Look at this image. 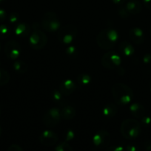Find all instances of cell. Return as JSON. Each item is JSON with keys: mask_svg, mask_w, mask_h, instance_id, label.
Instances as JSON below:
<instances>
[{"mask_svg": "<svg viewBox=\"0 0 151 151\" xmlns=\"http://www.w3.org/2000/svg\"><path fill=\"white\" fill-rule=\"evenodd\" d=\"M125 8L130 14L136 15L142 10V4L139 0H130L125 4Z\"/></svg>", "mask_w": 151, "mask_h": 151, "instance_id": "2e32d148", "label": "cell"}, {"mask_svg": "<svg viewBox=\"0 0 151 151\" xmlns=\"http://www.w3.org/2000/svg\"><path fill=\"white\" fill-rule=\"evenodd\" d=\"M1 134H2V128H1V127L0 126V137H1Z\"/></svg>", "mask_w": 151, "mask_h": 151, "instance_id": "f35d334b", "label": "cell"}, {"mask_svg": "<svg viewBox=\"0 0 151 151\" xmlns=\"http://www.w3.org/2000/svg\"><path fill=\"white\" fill-rule=\"evenodd\" d=\"M118 39V33L113 28L102 29L96 37L98 46L102 50H109L113 48Z\"/></svg>", "mask_w": 151, "mask_h": 151, "instance_id": "7a4b0ae2", "label": "cell"}, {"mask_svg": "<svg viewBox=\"0 0 151 151\" xmlns=\"http://www.w3.org/2000/svg\"><path fill=\"white\" fill-rule=\"evenodd\" d=\"M126 150L127 151H138L139 150V149H138V147L136 145L130 144L127 146Z\"/></svg>", "mask_w": 151, "mask_h": 151, "instance_id": "e575fe53", "label": "cell"}, {"mask_svg": "<svg viewBox=\"0 0 151 151\" xmlns=\"http://www.w3.org/2000/svg\"><path fill=\"white\" fill-rule=\"evenodd\" d=\"M63 96L59 90H54L51 94L52 99L56 103H61L63 100Z\"/></svg>", "mask_w": 151, "mask_h": 151, "instance_id": "484cf974", "label": "cell"}, {"mask_svg": "<svg viewBox=\"0 0 151 151\" xmlns=\"http://www.w3.org/2000/svg\"><path fill=\"white\" fill-rule=\"evenodd\" d=\"M7 151H24L23 149L16 144H13L8 147Z\"/></svg>", "mask_w": 151, "mask_h": 151, "instance_id": "1f68e13d", "label": "cell"}, {"mask_svg": "<svg viewBox=\"0 0 151 151\" xmlns=\"http://www.w3.org/2000/svg\"><path fill=\"white\" fill-rule=\"evenodd\" d=\"M141 125L144 128H148L151 125V118L149 116H144L141 118Z\"/></svg>", "mask_w": 151, "mask_h": 151, "instance_id": "4316f807", "label": "cell"}, {"mask_svg": "<svg viewBox=\"0 0 151 151\" xmlns=\"http://www.w3.org/2000/svg\"><path fill=\"white\" fill-rule=\"evenodd\" d=\"M58 139V135L51 130H46L43 131L39 137L40 142L46 147H50L56 145Z\"/></svg>", "mask_w": 151, "mask_h": 151, "instance_id": "8fae6325", "label": "cell"}, {"mask_svg": "<svg viewBox=\"0 0 151 151\" xmlns=\"http://www.w3.org/2000/svg\"><path fill=\"white\" fill-rule=\"evenodd\" d=\"M55 151H73V150L67 142H62L56 145Z\"/></svg>", "mask_w": 151, "mask_h": 151, "instance_id": "cb8c5ba5", "label": "cell"}, {"mask_svg": "<svg viewBox=\"0 0 151 151\" xmlns=\"http://www.w3.org/2000/svg\"><path fill=\"white\" fill-rule=\"evenodd\" d=\"M76 81L80 86L85 87L88 86L91 82V77L87 74H80L77 77Z\"/></svg>", "mask_w": 151, "mask_h": 151, "instance_id": "44dd1931", "label": "cell"}, {"mask_svg": "<svg viewBox=\"0 0 151 151\" xmlns=\"http://www.w3.org/2000/svg\"><path fill=\"white\" fill-rule=\"evenodd\" d=\"M110 142V134L107 131L99 130L93 137V143L99 149L106 148Z\"/></svg>", "mask_w": 151, "mask_h": 151, "instance_id": "9c48e42d", "label": "cell"}, {"mask_svg": "<svg viewBox=\"0 0 151 151\" xmlns=\"http://www.w3.org/2000/svg\"><path fill=\"white\" fill-rule=\"evenodd\" d=\"M30 26L25 22L17 24L14 28L15 34L21 38H25L30 35Z\"/></svg>", "mask_w": 151, "mask_h": 151, "instance_id": "5bb4252c", "label": "cell"}, {"mask_svg": "<svg viewBox=\"0 0 151 151\" xmlns=\"http://www.w3.org/2000/svg\"><path fill=\"white\" fill-rule=\"evenodd\" d=\"M13 69L19 74L25 73L28 69V64L25 61H22V60H16V61H15L13 64Z\"/></svg>", "mask_w": 151, "mask_h": 151, "instance_id": "ffe728a7", "label": "cell"}, {"mask_svg": "<svg viewBox=\"0 0 151 151\" xmlns=\"http://www.w3.org/2000/svg\"><path fill=\"white\" fill-rule=\"evenodd\" d=\"M5 1V0H0V4H1V3L4 2Z\"/></svg>", "mask_w": 151, "mask_h": 151, "instance_id": "60d3db41", "label": "cell"}, {"mask_svg": "<svg viewBox=\"0 0 151 151\" xmlns=\"http://www.w3.org/2000/svg\"><path fill=\"white\" fill-rule=\"evenodd\" d=\"M78 33L76 27L73 24H68L60 27L57 31V38L62 44H70L76 39Z\"/></svg>", "mask_w": 151, "mask_h": 151, "instance_id": "277c9868", "label": "cell"}, {"mask_svg": "<svg viewBox=\"0 0 151 151\" xmlns=\"http://www.w3.org/2000/svg\"><path fill=\"white\" fill-rule=\"evenodd\" d=\"M66 54L68 57L71 58H76L77 56V54H78V51H77L76 47H74L73 45H70L67 47L66 49Z\"/></svg>", "mask_w": 151, "mask_h": 151, "instance_id": "d4e9b609", "label": "cell"}, {"mask_svg": "<svg viewBox=\"0 0 151 151\" xmlns=\"http://www.w3.org/2000/svg\"><path fill=\"white\" fill-rule=\"evenodd\" d=\"M144 7L148 10H151V0H142Z\"/></svg>", "mask_w": 151, "mask_h": 151, "instance_id": "d590c367", "label": "cell"}, {"mask_svg": "<svg viewBox=\"0 0 151 151\" xmlns=\"http://www.w3.org/2000/svg\"><path fill=\"white\" fill-rule=\"evenodd\" d=\"M9 22L11 24H16L19 20V16L17 13H10L8 17Z\"/></svg>", "mask_w": 151, "mask_h": 151, "instance_id": "83f0119b", "label": "cell"}, {"mask_svg": "<svg viewBox=\"0 0 151 151\" xmlns=\"http://www.w3.org/2000/svg\"><path fill=\"white\" fill-rule=\"evenodd\" d=\"M60 110L58 108H52L45 112L42 117V122L47 128H53L60 122Z\"/></svg>", "mask_w": 151, "mask_h": 151, "instance_id": "ba28073f", "label": "cell"}, {"mask_svg": "<svg viewBox=\"0 0 151 151\" xmlns=\"http://www.w3.org/2000/svg\"><path fill=\"white\" fill-rule=\"evenodd\" d=\"M130 111L131 114L133 115L135 118L141 119L142 116H144L145 109L142 104H140V103H132L130 106Z\"/></svg>", "mask_w": 151, "mask_h": 151, "instance_id": "e0dca14e", "label": "cell"}, {"mask_svg": "<svg viewBox=\"0 0 151 151\" xmlns=\"http://www.w3.org/2000/svg\"><path fill=\"white\" fill-rule=\"evenodd\" d=\"M149 87H150V91H151V81H150V83H149Z\"/></svg>", "mask_w": 151, "mask_h": 151, "instance_id": "ab89813d", "label": "cell"}, {"mask_svg": "<svg viewBox=\"0 0 151 151\" xmlns=\"http://www.w3.org/2000/svg\"><path fill=\"white\" fill-rule=\"evenodd\" d=\"M76 88V85L72 80H65L59 85V90L64 96H69L75 91Z\"/></svg>", "mask_w": 151, "mask_h": 151, "instance_id": "7c38bea8", "label": "cell"}, {"mask_svg": "<svg viewBox=\"0 0 151 151\" xmlns=\"http://www.w3.org/2000/svg\"><path fill=\"white\" fill-rule=\"evenodd\" d=\"M41 25L44 30L49 32H54L60 28V22L54 12L48 11L43 16Z\"/></svg>", "mask_w": 151, "mask_h": 151, "instance_id": "5b68a950", "label": "cell"}, {"mask_svg": "<svg viewBox=\"0 0 151 151\" xmlns=\"http://www.w3.org/2000/svg\"><path fill=\"white\" fill-rule=\"evenodd\" d=\"M141 123L135 119H127L123 121L120 126V132L127 139H135L141 134Z\"/></svg>", "mask_w": 151, "mask_h": 151, "instance_id": "3957f363", "label": "cell"}, {"mask_svg": "<svg viewBox=\"0 0 151 151\" xmlns=\"http://www.w3.org/2000/svg\"><path fill=\"white\" fill-rule=\"evenodd\" d=\"M7 18V13L2 8H0V22H3L5 21Z\"/></svg>", "mask_w": 151, "mask_h": 151, "instance_id": "836d02e7", "label": "cell"}, {"mask_svg": "<svg viewBox=\"0 0 151 151\" xmlns=\"http://www.w3.org/2000/svg\"><path fill=\"white\" fill-rule=\"evenodd\" d=\"M1 43H0V51H1Z\"/></svg>", "mask_w": 151, "mask_h": 151, "instance_id": "7bdbcfd3", "label": "cell"}, {"mask_svg": "<svg viewBox=\"0 0 151 151\" xmlns=\"http://www.w3.org/2000/svg\"><path fill=\"white\" fill-rule=\"evenodd\" d=\"M146 151H147V150H146Z\"/></svg>", "mask_w": 151, "mask_h": 151, "instance_id": "f6af8a7d", "label": "cell"}, {"mask_svg": "<svg viewBox=\"0 0 151 151\" xmlns=\"http://www.w3.org/2000/svg\"><path fill=\"white\" fill-rule=\"evenodd\" d=\"M1 109H0V116H1Z\"/></svg>", "mask_w": 151, "mask_h": 151, "instance_id": "ee69618b", "label": "cell"}, {"mask_svg": "<svg viewBox=\"0 0 151 151\" xmlns=\"http://www.w3.org/2000/svg\"><path fill=\"white\" fill-rule=\"evenodd\" d=\"M10 80V74L6 70L0 68V86H4L7 84Z\"/></svg>", "mask_w": 151, "mask_h": 151, "instance_id": "7402d4cb", "label": "cell"}, {"mask_svg": "<svg viewBox=\"0 0 151 151\" xmlns=\"http://www.w3.org/2000/svg\"><path fill=\"white\" fill-rule=\"evenodd\" d=\"M122 59L121 55L115 51L107 52L102 58V65L105 69L113 70L118 69L121 65Z\"/></svg>", "mask_w": 151, "mask_h": 151, "instance_id": "8992f818", "label": "cell"}, {"mask_svg": "<svg viewBox=\"0 0 151 151\" xmlns=\"http://www.w3.org/2000/svg\"><path fill=\"white\" fill-rule=\"evenodd\" d=\"M47 42V37L46 34L41 29H34L33 32L30 35L29 44L32 49L39 50L44 48Z\"/></svg>", "mask_w": 151, "mask_h": 151, "instance_id": "52a82bcc", "label": "cell"}, {"mask_svg": "<svg viewBox=\"0 0 151 151\" xmlns=\"http://www.w3.org/2000/svg\"><path fill=\"white\" fill-rule=\"evenodd\" d=\"M149 31H150V35H151V25H150V27Z\"/></svg>", "mask_w": 151, "mask_h": 151, "instance_id": "b9f144b4", "label": "cell"}, {"mask_svg": "<svg viewBox=\"0 0 151 151\" xmlns=\"http://www.w3.org/2000/svg\"><path fill=\"white\" fill-rule=\"evenodd\" d=\"M142 60H143L144 63H145V64H149V63H151V54H149V53H147V54H145L143 56V59H142Z\"/></svg>", "mask_w": 151, "mask_h": 151, "instance_id": "d6a6232c", "label": "cell"}, {"mask_svg": "<svg viewBox=\"0 0 151 151\" xmlns=\"http://www.w3.org/2000/svg\"><path fill=\"white\" fill-rule=\"evenodd\" d=\"M129 38L134 44H142L144 41V33L143 30L139 27H133L129 32Z\"/></svg>", "mask_w": 151, "mask_h": 151, "instance_id": "4fadbf2b", "label": "cell"}, {"mask_svg": "<svg viewBox=\"0 0 151 151\" xmlns=\"http://www.w3.org/2000/svg\"><path fill=\"white\" fill-rule=\"evenodd\" d=\"M105 151H124V147L120 145H113L109 147H107Z\"/></svg>", "mask_w": 151, "mask_h": 151, "instance_id": "4dcf8cb0", "label": "cell"}, {"mask_svg": "<svg viewBox=\"0 0 151 151\" xmlns=\"http://www.w3.org/2000/svg\"><path fill=\"white\" fill-rule=\"evenodd\" d=\"M144 147L147 150V151L151 150V142L147 141L146 142L144 143Z\"/></svg>", "mask_w": 151, "mask_h": 151, "instance_id": "74e56055", "label": "cell"}, {"mask_svg": "<svg viewBox=\"0 0 151 151\" xmlns=\"http://www.w3.org/2000/svg\"><path fill=\"white\" fill-rule=\"evenodd\" d=\"M113 4H117V5H121V4H124V2L126 1V0H111Z\"/></svg>", "mask_w": 151, "mask_h": 151, "instance_id": "8d00e7d4", "label": "cell"}, {"mask_svg": "<svg viewBox=\"0 0 151 151\" xmlns=\"http://www.w3.org/2000/svg\"><path fill=\"white\" fill-rule=\"evenodd\" d=\"M4 53L10 59L16 60L21 55L22 47L19 42L14 40H11L6 43L4 46Z\"/></svg>", "mask_w": 151, "mask_h": 151, "instance_id": "30bf717a", "label": "cell"}, {"mask_svg": "<svg viewBox=\"0 0 151 151\" xmlns=\"http://www.w3.org/2000/svg\"><path fill=\"white\" fill-rule=\"evenodd\" d=\"M112 94L118 106L129 105L133 98V91L130 87L122 83H115L112 87Z\"/></svg>", "mask_w": 151, "mask_h": 151, "instance_id": "6da1fadb", "label": "cell"}, {"mask_svg": "<svg viewBox=\"0 0 151 151\" xmlns=\"http://www.w3.org/2000/svg\"><path fill=\"white\" fill-rule=\"evenodd\" d=\"M65 142L71 141L73 139H74L75 137V134H74L73 131L72 130H68L66 133H65Z\"/></svg>", "mask_w": 151, "mask_h": 151, "instance_id": "f546056e", "label": "cell"}, {"mask_svg": "<svg viewBox=\"0 0 151 151\" xmlns=\"http://www.w3.org/2000/svg\"><path fill=\"white\" fill-rule=\"evenodd\" d=\"M118 111V109H117V106L115 104H113V103H109V104H107L106 106L104 107L103 111V115L106 118H112L113 116H115V114H117Z\"/></svg>", "mask_w": 151, "mask_h": 151, "instance_id": "d6986e66", "label": "cell"}, {"mask_svg": "<svg viewBox=\"0 0 151 151\" xmlns=\"http://www.w3.org/2000/svg\"><path fill=\"white\" fill-rule=\"evenodd\" d=\"M60 114L62 119L65 120H70L75 117L76 115V111L73 106H65L60 110Z\"/></svg>", "mask_w": 151, "mask_h": 151, "instance_id": "ac0fdd59", "label": "cell"}, {"mask_svg": "<svg viewBox=\"0 0 151 151\" xmlns=\"http://www.w3.org/2000/svg\"><path fill=\"white\" fill-rule=\"evenodd\" d=\"M118 14H119V16H121V18H123V19H126V18H127L130 16V13H129L128 12H127V10H126L125 6H124V7H120L119 10H118Z\"/></svg>", "mask_w": 151, "mask_h": 151, "instance_id": "f1b7e54d", "label": "cell"}, {"mask_svg": "<svg viewBox=\"0 0 151 151\" xmlns=\"http://www.w3.org/2000/svg\"><path fill=\"white\" fill-rule=\"evenodd\" d=\"M120 53L125 57H131L135 53V48L131 43L127 41H124L119 44L118 47Z\"/></svg>", "mask_w": 151, "mask_h": 151, "instance_id": "9a60e30c", "label": "cell"}, {"mask_svg": "<svg viewBox=\"0 0 151 151\" xmlns=\"http://www.w3.org/2000/svg\"><path fill=\"white\" fill-rule=\"evenodd\" d=\"M11 33V29L10 27L6 24L0 25V39H5L10 36Z\"/></svg>", "mask_w": 151, "mask_h": 151, "instance_id": "603a6c76", "label": "cell"}]
</instances>
